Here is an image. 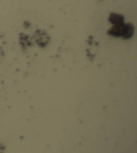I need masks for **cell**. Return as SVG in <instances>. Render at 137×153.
Wrapping results in <instances>:
<instances>
[{"label": "cell", "mask_w": 137, "mask_h": 153, "mask_svg": "<svg viewBox=\"0 0 137 153\" xmlns=\"http://www.w3.org/2000/svg\"><path fill=\"white\" fill-rule=\"evenodd\" d=\"M125 30L126 24L123 23L121 25H113L108 30V33L113 37H122L123 38L125 34Z\"/></svg>", "instance_id": "1"}, {"label": "cell", "mask_w": 137, "mask_h": 153, "mask_svg": "<svg viewBox=\"0 0 137 153\" xmlns=\"http://www.w3.org/2000/svg\"><path fill=\"white\" fill-rule=\"evenodd\" d=\"M109 21L113 25H121L124 23V17L118 13H111L109 17Z\"/></svg>", "instance_id": "2"}, {"label": "cell", "mask_w": 137, "mask_h": 153, "mask_svg": "<svg viewBox=\"0 0 137 153\" xmlns=\"http://www.w3.org/2000/svg\"><path fill=\"white\" fill-rule=\"evenodd\" d=\"M134 31H135V28L133 25L131 23H127L126 24L125 34L123 38L127 39L131 38L134 33Z\"/></svg>", "instance_id": "3"}]
</instances>
